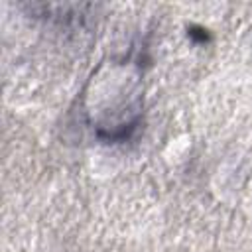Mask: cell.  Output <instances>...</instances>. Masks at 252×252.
Instances as JSON below:
<instances>
[{
	"label": "cell",
	"instance_id": "cell-1",
	"mask_svg": "<svg viewBox=\"0 0 252 252\" xmlns=\"http://www.w3.org/2000/svg\"><path fill=\"white\" fill-rule=\"evenodd\" d=\"M140 69L128 61H110L93 75L85 94L91 128L104 140H122L138 126L142 114Z\"/></svg>",
	"mask_w": 252,
	"mask_h": 252
}]
</instances>
